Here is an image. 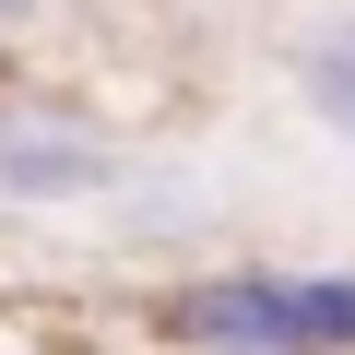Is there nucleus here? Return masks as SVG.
<instances>
[{"instance_id":"5","label":"nucleus","mask_w":355,"mask_h":355,"mask_svg":"<svg viewBox=\"0 0 355 355\" xmlns=\"http://www.w3.org/2000/svg\"><path fill=\"white\" fill-rule=\"evenodd\" d=\"M36 12H48V0H0V36H12V24H36Z\"/></svg>"},{"instance_id":"1","label":"nucleus","mask_w":355,"mask_h":355,"mask_svg":"<svg viewBox=\"0 0 355 355\" xmlns=\"http://www.w3.org/2000/svg\"><path fill=\"white\" fill-rule=\"evenodd\" d=\"M154 343H178V355H355V272L214 261L154 296Z\"/></svg>"},{"instance_id":"2","label":"nucleus","mask_w":355,"mask_h":355,"mask_svg":"<svg viewBox=\"0 0 355 355\" xmlns=\"http://www.w3.org/2000/svg\"><path fill=\"white\" fill-rule=\"evenodd\" d=\"M119 154L83 119H48L36 95H0V202H107Z\"/></svg>"},{"instance_id":"3","label":"nucleus","mask_w":355,"mask_h":355,"mask_svg":"<svg viewBox=\"0 0 355 355\" xmlns=\"http://www.w3.org/2000/svg\"><path fill=\"white\" fill-rule=\"evenodd\" d=\"M296 107L355 142V24H320V36L296 48Z\"/></svg>"},{"instance_id":"4","label":"nucleus","mask_w":355,"mask_h":355,"mask_svg":"<svg viewBox=\"0 0 355 355\" xmlns=\"http://www.w3.org/2000/svg\"><path fill=\"white\" fill-rule=\"evenodd\" d=\"M36 355H107V343H83V331H48V343H36Z\"/></svg>"}]
</instances>
